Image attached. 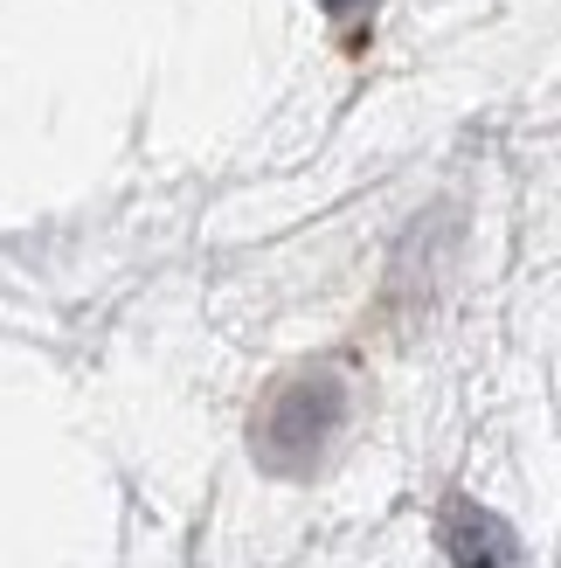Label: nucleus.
<instances>
[{
  "mask_svg": "<svg viewBox=\"0 0 561 568\" xmlns=\"http://www.w3.org/2000/svg\"><path fill=\"white\" fill-rule=\"evenodd\" d=\"M333 423H340V382H333V375H305V382H292L271 403L257 444H264V458L277 471H298V465H313V450H319V437L333 430Z\"/></svg>",
  "mask_w": 561,
  "mask_h": 568,
  "instance_id": "f257e3e1",
  "label": "nucleus"
},
{
  "mask_svg": "<svg viewBox=\"0 0 561 568\" xmlns=\"http://www.w3.org/2000/svg\"><path fill=\"white\" fill-rule=\"evenodd\" d=\"M451 555L458 568H513V534L499 527L486 506H451Z\"/></svg>",
  "mask_w": 561,
  "mask_h": 568,
  "instance_id": "f03ea898",
  "label": "nucleus"
}]
</instances>
